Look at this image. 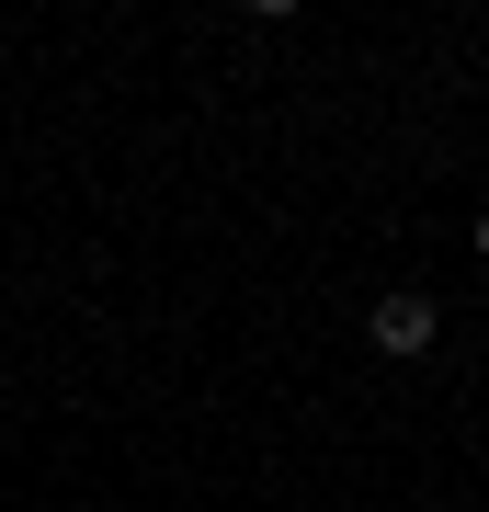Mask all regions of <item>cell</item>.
I'll return each mask as SVG.
<instances>
[{"mask_svg":"<svg viewBox=\"0 0 489 512\" xmlns=\"http://www.w3.org/2000/svg\"><path fill=\"white\" fill-rule=\"evenodd\" d=\"M364 330H376V353H399V365H410V353H433L444 308H433L421 285H387V296H376V319H364Z\"/></svg>","mask_w":489,"mask_h":512,"instance_id":"6da1fadb","label":"cell"},{"mask_svg":"<svg viewBox=\"0 0 489 512\" xmlns=\"http://www.w3.org/2000/svg\"><path fill=\"white\" fill-rule=\"evenodd\" d=\"M478 262H489V205H478Z\"/></svg>","mask_w":489,"mask_h":512,"instance_id":"7a4b0ae2","label":"cell"}]
</instances>
